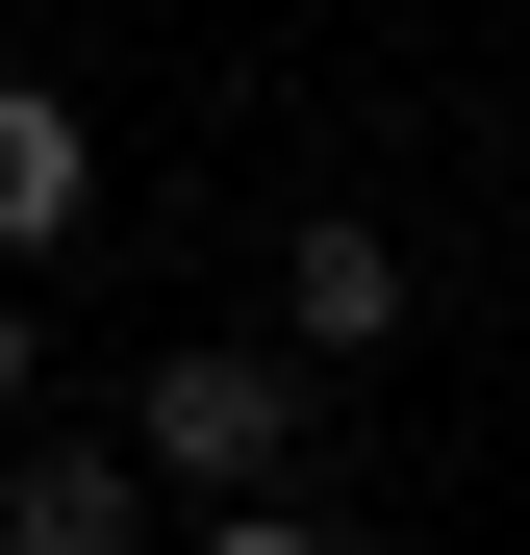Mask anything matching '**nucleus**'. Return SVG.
Returning <instances> with one entry per match:
<instances>
[{"label": "nucleus", "mask_w": 530, "mask_h": 555, "mask_svg": "<svg viewBox=\"0 0 530 555\" xmlns=\"http://www.w3.org/2000/svg\"><path fill=\"white\" fill-rule=\"evenodd\" d=\"M76 203H102V152H76V127L26 102V76H0V253H51Z\"/></svg>", "instance_id": "7ed1b4c3"}, {"label": "nucleus", "mask_w": 530, "mask_h": 555, "mask_svg": "<svg viewBox=\"0 0 530 555\" xmlns=\"http://www.w3.org/2000/svg\"><path fill=\"white\" fill-rule=\"evenodd\" d=\"M0 404H26V304H0Z\"/></svg>", "instance_id": "39448f33"}, {"label": "nucleus", "mask_w": 530, "mask_h": 555, "mask_svg": "<svg viewBox=\"0 0 530 555\" xmlns=\"http://www.w3.org/2000/svg\"><path fill=\"white\" fill-rule=\"evenodd\" d=\"M279 328H303V353H379V328H404V253H379V228H303V253H279Z\"/></svg>", "instance_id": "f03ea898"}, {"label": "nucleus", "mask_w": 530, "mask_h": 555, "mask_svg": "<svg viewBox=\"0 0 530 555\" xmlns=\"http://www.w3.org/2000/svg\"><path fill=\"white\" fill-rule=\"evenodd\" d=\"M303 454V353H152V480H279Z\"/></svg>", "instance_id": "f257e3e1"}, {"label": "nucleus", "mask_w": 530, "mask_h": 555, "mask_svg": "<svg viewBox=\"0 0 530 555\" xmlns=\"http://www.w3.org/2000/svg\"><path fill=\"white\" fill-rule=\"evenodd\" d=\"M127 505H152L127 454H26V480H0V530H26V555H127Z\"/></svg>", "instance_id": "20e7f679"}]
</instances>
